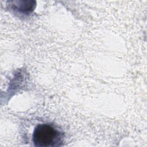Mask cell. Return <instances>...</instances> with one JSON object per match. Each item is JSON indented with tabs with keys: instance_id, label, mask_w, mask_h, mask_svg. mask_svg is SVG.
<instances>
[{
	"instance_id": "6da1fadb",
	"label": "cell",
	"mask_w": 147,
	"mask_h": 147,
	"mask_svg": "<svg viewBox=\"0 0 147 147\" xmlns=\"http://www.w3.org/2000/svg\"><path fill=\"white\" fill-rule=\"evenodd\" d=\"M33 142L38 147H55L61 146L64 138L63 133L49 123L38 124L33 133Z\"/></svg>"
}]
</instances>
